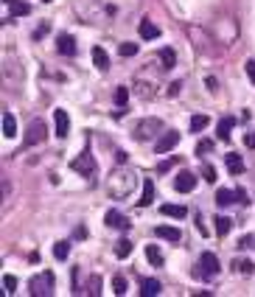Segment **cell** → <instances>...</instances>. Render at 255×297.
Wrapping results in <instances>:
<instances>
[{"label": "cell", "mask_w": 255, "mask_h": 297, "mask_svg": "<svg viewBox=\"0 0 255 297\" xmlns=\"http://www.w3.org/2000/svg\"><path fill=\"white\" fill-rule=\"evenodd\" d=\"M135 185H138V174L129 171V168H123V165L118 171H112V174H109V182H107L112 199H126V196L135 191Z\"/></svg>", "instance_id": "cell-1"}, {"label": "cell", "mask_w": 255, "mask_h": 297, "mask_svg": "<svg viewBox=\"0 0 255 297\" xmlns=\"http://www.w3.org/2000/svg\"><path fill=\"white\" fill-rule=\"evenodd\" d=\"M207 123H210L207 115H194L191 118V132H202V129H207Z\"/></svg>", "instance_id": "cell-28"}, {"label": "cell", "mask_w": 255, "mask_h": 297, "mask_svg": "<svg viewBox=\"0 0 255 297\" xmlns=\"http://www.w3.org/2000/svg\"><path fill=\"white\" fill-rule=\"evenodd\" d=\"M154 233H157V238H165V241H180L182 238V233L177 230V227H171V225H160V227H154Z\"/></svg>", "instance_id": "cell-13"}, {"label": "cell", "mask_w": 255, "mask_h": 297, "mask_svg": "<svg viewBox=\"0 0 255 297\" xmlns=\"http://www.w3.org/2000/svg\"><path fill=\"white\" fill-rule=\"evenodd\" d=\"M177 143H180V132H163V138L157 140V154H168Z\"/></svg>", "instance_id": "cell-10"}, {"label": "cell", "mask_w": 255, "mask_h": 297, "mask_svg": "<svg viewBox=\"0 0 255 297\" xmlns=\"http://www.w3.org/2000/svg\"><path fill=\"white\" fill-rule=\"evenodd\" d=\"M115 104H118V109H126V104H129V90L126 87H118L115 90Z\"/></svg>", "instance_id": "cell-29"}, {"label": "cell", "mask_w": 255, "mask_h": 297, "mask_svg": "<svg viewBox=\"0 0 255 297\" xmlns=\"http://www.w3.org/2000/svg\"><path fill=\"white\" fill-rule=\"evenodd\" d=\"M118 54H121V56H135V54H138V43H121Z\"/></svg>", "instance_id": "cell-32"}, {"label": "cell", "mask_w": 255, "mask_h": 297, "mask_svg": "<svg viewBox=\"0 0 255 297\" xmlns=\"http://www.w3.org/2000/svg\"><path fill=\"white\" fill-rule=\"evenodd\" d=\"M171 168H174V160H165V163L157 165V174H165V171H171Z\"/></svg>", "instance_id": "cell-38"}, {"label": "cell", "mask_w": 255, "mask_h": 297, "mask_svg": "<svg viewBox=\"0 0 255 297\" xmlns=\"http://www.w3.org/2000/svg\"><path fill=\"white\" fill-rule=\"evenodd\" d=\"M48 31H51V25H48V23H42V25H39V28L34 31V39H42V36L48 34Z\"/></svg>", "instance_id": "cell-36"}, {"label": "cell", "mask_w": 255, "mask_h": 297, "mask_svg": "<svg viewBox=\"0 0 255 297\" xmlns=\"http://www.w3.org/2000/svg\"><path fill=\"white\" fill-rule=\"evenodd\" d=\"M54 123H56V138H67V132H70V118H67L65 109H56L54 112Z\"/></svg>", "instance_id": "cell-11"}, {"label": "cell", "mask_w": 255, "mask_h": 297, "mask_svg": "<svg viewBox=\"0 0 255 297\" xmlns=\"http://www.w3.org/2000/svg\"><path fill=\"white\" fill-rule=\"evenodd\" d=\"M225 163H227V168H230V174H241V171H244V160H241V154H225Z\"/></svg>", "instance_id": "cell-18"}, {"label": "cell", "mask_w": 255, "mask_h": 297, "mask_svg": "<svg viewBox=\"0 0 255 297\" xmlns=\"http://www.w3.org/2000/svg\"><path fill=\"white\" fill-rule=\"evenodd\" d=\"M3 135H6V138H14V135H17V123H14L12 112H3Z\"/></svg>", "instance_id": "cell-22"}, {"label": "cell", "mask_w": 255, "mask_h": 297, "mask_svg": "<svg viewBox=\"0 0 255 297\" xmlns=\"http://www.w3.org/2000/svg\"><path fill=\"white\" fill-rule=\"evenodd\" d=\"M3 286H6V294H14L17 291V278L14 275H3Z\"/></svg>", "instance_id": "cell-33"}, {"label": "cell", "mask_w": 255, "mask_h": 297, "mask_svg": "<svg viewBox=\"0 0 255 297\" xmlns=\"http://www.w3.org/2000/svg\"><path fill=\"white\" fill-rule=\"evenodd\" d=\"M115 157H118V163H121V165H123V163H126V157H129V154H126V152H123V149H118V152H115Z\"/></svg>", "instance_id": "cell-39"}, {"label": "cell", "mask_w": 255, "mask_h": 297, "mask_svg": "<svg viewBox=\"0 0 255 297\" xmlns=\"http://www.w3.org/2000/svg\"><path fill=\"white\" fill-rule=\"evenodd\" d=\"M202 174H205V182H216V168H213V165H205Z\"/></svg>", "instance_id": "cell-35"}, {"label": "cell", "mask_w": 255, "mask_h": 297, "mask_svg": "<svg viewBox=\"0 0 255 297\" xmlns=\"http://www.w3.org/2000/svg\"><path fill=\"white\" fill-rule=\"evenodd\" d=\"M233 267H236V272H238V275H249V272L255 269L249 261H241V258H238V261H233Z\"/></svg>", "instance_id": "cell-31"}, {"label": "cell", "mask_w": 255, "mask_h": 297, "mask_svg": "<svg viewBox=\"0 0 255 297\" xmlns=\"http://www.w3.org/2000/svg\"><path fill=\"white\" fill-rule=\"evenodd\" d=\"M93 62H96V67L98 70H109V56H107V51L104 48H93Z\"/></svg>", "instance_id": "cell-19"}, {"label": "cell", "mask_w": 255, "mask_h": 297, "mask_svg": "<svg viewBox=\"0 0 255 297\" xmlns=\"http://www.w3.org/2000/svg\"><path fill=\"white\" fill-rule=\"evenodd\" d=\"M115 255L118 258H129V255H132V241H129V238H121V241L115 244Z\"/></svg>", "instance_id": "cell-27"}, {"label": "cell", "mask_w": 255, "mask_h": 297, "mask_svg": "<svg viewBox=\"0 0 255 297\" xmlns=\"http://www.w3.org/2000/svg\"><path fill=\"white\" fill-rule=\"evenodd\" d=\"M244 143H247L249 149H255V135H247V138H244Z\"/></svg>", "instance_id": "cell-43"}, {"label": "cell", "mask_w": 255, "mask_h": 297, "mask_svg": "<svg viewBox=\"0 0 255 297\" xmlns=\"http://www.w3.org/2000/svg\"><path fill=\"white\" fill-rule=\"evenodd\" d=\"M146 258H149V264H152V267H163V252H160L154 244H149V247H146Z\"/></svg>", "instance_id": "cell-23"}, {"label": "cell", "mask_w": 255, "mask_h": 297, "mask_svg": "<svg viewBox=\"0 0 255 297\" xmlns=\"http://www.w3.org/2000/svg\"><path fill=\"white\" fill-rule=\"evenodd\" d=\"M160 62H163L165 70H171V67L177 65V54H174V48H163V51H160Z\"/></svg>", "instance_id": "cell-24"}, {"label": "cell", "mask_w": 255, "mask_h": 297, "mask_svg": "<svg viewBox=\"0 0 255 297\" xmlns=\"http://www.w3.org/2000/svg\"><path fill=\"white\" fill-rule=\"evenodd\" d=\"M244 67H247V76H249V81H252V84H255V59H249Z\"/></svg>", "instance_id": "cell-37"}, {"label": "cell", "mask_w": 255, "mask_h": 297, "mask_svg": "<svg viewBox=\"0 0 255 297\" xmlns=\"http://www.w3.org/2000/svg\"><path fill=\"white\" fill-rule=\"evenodd\" d=\"M180 87H182V84H180V81H174V84H171V87H168V96H177V93H180Z\"/></svg>", "instance_id": "cell-41"}, {"label": "cell", "mask_w": 255, "mask_h": 297, "mask_svg": "<svg viewBox=\"0 0 255 297\" xmlns=\"http://www.w3.org/2000/svg\"><path fill=\"white\" fill-rule=\"evenodd\" d=\"M233 202H238V194H236V191H227V188L216 191V205H219V207H230Z\"/></svg>", "instance_id": "cell-15"}, {"label": "cell", "mask_w": 255, "mask_h": 297, "mask_svg": "<svg viewBox=\"0 0 255 297\" xmlns=\"http://www.w3.org/2000/svg\"><path fill=\"white\" fill-rule=\"evenodd\" d=\"M9 6V14L6 20H14V17H25V14H31V6L28 3H23V0H3Z\"/></svg>", "instance_id": "cell-8"}, {"label": "cell", "mask_w": 255, "mask_h": 297, "mask_svg": "<svg viewBox=\"0 0 255 297\" xmlns=\"http://www.w3.org/2000/svg\"><path fill=\"white\" fill-rule=\"evenodd\" d=\"M233 126H236V118H233V115L222 118V121H219V129H216L219 140H230V132H233Z\"/></svg>", "instance_id": "cell-14"}, {"label": "cell", "mask_w": 255, "mask_h": 297, "mask_svg": "<svg viewBox=\"0 0 255 297\" xmlns=\"http://www.w3.org/2000/svg\"><path fill=\"white\" fill-rule=\"evenodd\" d=\"M199 269H194V275L196 278H213V275H219V258L213 252H202V258H199V264H196Z\"/></svg>", "instance_id": "cell-5"}, {"label": "cell", "mask_w": 255, "mask_h": 297, "mask_svg": "<svg viewBox=\"0 0 255 297\" xmlns=\"http://www.w3.org/2000/svg\"><path fill=\"white\" fill-rule=\"evenodd\" d=\"M154 202V182L152 180H143V196H140V205L149 207Z\"/></svg>", "instance_id": "cell-21"}, {"label": "cell", "mask_w": 255, "mask_h": 297, "mask_svg": "<svg viewBox=\"0 0 255 297\" xmlns=\"http://www.w3.org/2000/svg\"><path fill=\"white\" fill-rule=\"evenodd\" d=\"M236 194H238V202H241V205H247V202H249L247 191H236Z\"/></svg>", "instance_id": "cell-40"}, {"label": "cell", "mask_w": 255, "mask_h": 297, "mask_svg": "<svg viewBox=\"0 0 255 297\" xmlns=\"http://www.w3.org/2000/svg\"><path fill=\"white\" fill-rule=\"evenodd\" d=\"M28 289L34 297H42V294H51L54 291V275L51 272H42V275H34L28 280Z\"/></svg>", "instance_id": "cell-4"}, {"label": "cell", "mask_w": 255, "mask_h": 297, "mask_svg": "<svg viewBox=\"0 0 255 297\" xmlns=\"http://www.w3.org/2000/svg\"><path fill=\"white\" fill-rule=\"evenodd\" d=\"M213 222H216V233H219V236H227L230 227H233V219H227V216H216Z\"/></svg>", "instance_id": "cell-26"}, {"label": "cell", "mask_w": 255, "mask_h": 297, "mask_svg": "<svg viewBox=\"0 0 255 297\" xmlns=\"http://www.w3.org/2000/svg\"><path fill=\"white\" fill-rule=\"evenodd\" d=\"M104 222H107V227H112V230H129L126 216H123V213H118V210H107Z\"/></svg>", "instance_id": "cell-9"}, {"label": "cell", "mask_w": 255, "mask_h": 297, "mask_svg": "<svg viewBox=\"0 0 255 297\" xmlns=\"http://www.w3.org/2000/svg\"><path fill=\"white\" fill-rule=\"evenodd\" d=\"M163 132V121L160 118H143V121L135 126V140H152V138H157V135Z\"/></svg>", "instance_id": "cell-2"}, {"label": "cell", "mask_w": 255, "mask_h": 297, "mask_svg": "<svg viewBox=\"0 0 255 297\" xmlns=\"http://www.w3.org/2000/svg\"><path fill=\"white\" fill-rule=\"evenodd\" d=\"M140 36H143V39H157L160 28L152 23V20H140Z\"/></svg>", "instance_id": "cell-17"}, {"label": "cell", "mask_w": 255, "mask_h": 297, "mask_svg": "<svg viewBox=\"0 0 255 297\" xmlns=\"http://www.w3.org/2000/svg\"><path fill=\"white\" fill-rule=\"evenodd\" d=\"M160 213H163V216H171V219H185V205H163L160 207Z\"/></svg>", "instance_id": "cell-20"}, {"label": "cell", "mask_w": 255, "mask_h": 297, "mask_svg": "<svg viewBox=\"0 0 255 297\" xmlns=\"http://www.w3.org/2000/svg\"><path fill=\"white\" fill-rule=\"evenodd\" d=\"M210 149H213V140H199V143H196V154H199V157L207 154Z\"/></svg>", "instance_id": "cell-34"}, {"label": "cell", "mask_w": 255, "mask_h": 297, "mask_svg": "<svg viewBox=\"0 0 255 297\" xmlns=\"http://www.w3.org/2000/svg\"><path fill=\"white\" fill-rule=\"evenodd\" d=\"M70 168L73 171H79V174H84L87 180H96V171H98V165H96V160L90 157V152H84V154H79V157L70 163Z\"/></svg>", "instance_id": "cell-6"}, {"label": "cell", "mask_w": 255, "mask_h": 297, "mask_svg": "<svg viewBox=\"0 0 255 297\" xmlns=\"http://www.w3.org/2000/svg\"><path fill=\"white\" fill-rule=\"evenodd\" d=\"M160 291H163V286H160L157 278H146L143 280V289H140L143 297H154V294H160Z\"/></svg>", "instance_id": "cell-16"}, {"label": "cell", "mask_w": 255, "mask_h": 297, "mask_svg": "<svg viewBox=\"0 0 255 297\" xmlns=\"http://www.w3.org/2000/svg\"><path fill=\"white\" fill-rule=\"evenodd\" d=\"M67 255H70V241H56L54 244V258L56 261H65Z\"/></svg>", "instance_id": "cell-25"}, {"label": "cell", "mask_w": 255, "mask_h": 297, "mask_svg": "<svg viewBox=\"0 0 255 297\" xmlns=\"http://www.w3.org/2000/svg\"><path fill=\"white\" fill-rule=\"evenodd\" d=\"M249 241H252V236H244L241 241H238V247H241V249H247V247H249Z\"/></svg>", "instance_id": "cell-42"}, {"label": "cell", "mask_w": 255, "mask_h": 297, "mask_svg": "<svg viewBox=\"0 0 255 297\" xmlns=\"http://www.w3.org/2000/svg\"><path fill=\"white\" fill-rule=\"evenodd\" d=\"M112 291H115V294H126V278H123V275H115V278H112Z\"/></svg>", "instance_id": "cell-30"}, {"label": "cell", "mask_w": 255, "mask_h": 297, "mask_svg": "<svg viewBox=\"0 0 255 297\" xmlns=\"http://www.w3.org/2000/svg\"><path fill=\"white\" fill-rule=\"evenodd\" d=\"M42 3H51V0H42Z\"/></svg>", "instance_id": "cell-44"}, {"label": "cell", "mask_w": 255, "mask_h": 297, "mask_svg": "<svg viewBox=\"0 0 255 297\" xmlns=\"http://www.w3.org/2000/svg\"><path fill=\"white\" fill-rule=\"evenodd\" d=\"M174 188L180 191V194H188V191L196 188V177L191 174V171H180V174H177V180H174Z\"/></svg>", "instance_id": "cell-7"}, {"label": "cell", "mask_w": 255, "mask_h": 297, "mask_svg": "<svg viewBox=\"0 0 255 297\" xmlns=\"http://www.w3.org/2000/svg\"><path fill=\"white\" fill-rule=\"evenodd\" d=\"M42 140H45V121H42V118H34V121L28 123V129H25L23 146H25V149H31V146H39Z\"/></svg>", "instance_id": "cell-3"}, {"label": "cell", "mask_w": 255, "mask_h": 297, "mask_svg": "<svg viewBox=\"0 0 255 297\" xmlns=\"http://www.w3.org/2000/svg\"><path fill=\"white\" fill-rule=\"evenodd\" d=\"M56 51H59L62 56H73L76 54V39H73L70 34H59L56 36Z\"/></svg>", "instance_id": "cell-12"}]
</instances>
